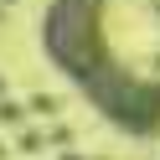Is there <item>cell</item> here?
<instances>
[{
  "instance_id": "obj_1",
  "label": "cell",
  "mask_w": 160,
  "mask_h": 160,
  "mask_svg": "<svg viewBox=\"0 0 160 160\" xmlns=\"http://www.w3.org/2000/svg\"><path fill=\"white\" fill-rule=\"evenodd\" d=\"M42 47L78 88H88L114 62L103 42V0H52V11L42 16Z\"/></svg>"
},
{
  "instance_id": "obj_2",
  "label": "cell",
  "mask_w": 160,
  "mask_h": 160,
  "mask_svg": "<svg viewBox=\"0 0 160 160\" xmlns=\"http://www.w3.org/2000/svg\"><path fill=\"white\" fill-rule=\"evenodd\" d=\"M0 124H26V108H21V103H5V98H0Z\"/></svg>"
},
{
  "instance_id": "obj_3",
  "label": "cell",
  "mask_w": 160,
  "mask_h": 160,
  "mask_svg": "<svg viewBox=\"0 0 160 160\" xmlns=\"http://www.w3.org/2000/svg\"><path fill=\"white\" fill-rule=\"evenodd\" d=\"M0 93H5V78H0Z\"/></svg>"
}]
</instances>
